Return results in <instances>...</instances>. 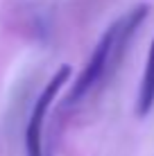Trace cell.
I'll return each instance as SVG.
<instances>
[{"instance_id": "cell-2", "label": "cell", "mask_w": 154, "mask_h": 156, "mask_svg": "<svg viewBox=\"0 0 154 156\" xmlns=\"http://www.w3.org/2000/svg\"><path fill=\"white\" fill-rule=\"evenodd\" d=\"M73 66L63 63L55 70L48 84L41 88L39 98L34 100V106L30 111V120L25 127V156H45L43 152V129H45V118L50 111L55 98L61 93V88L66 86V82H70Z\"/></svg>"}, {"instance_id": "cell-1", "label": "cell", "mask_w": 154, "mask_h": 156, "mask_svg": "<svg viewBox=\"0 0 154 156\" xmlns=\"http://www.w3.org/2000/svg\"><path fill=\"white\" fill-rule=\"evenodd\" d=\"M150 16V5L141 2L134 5L131 9L116 18L113 23L104 30V34L100 36V41L95 43L91 57H88L84 70L79 73V77L73 82L70 90L66 95V102H63V109H73V106L82 104L88 95L93 93L95 88H100L111 75L116 73V68L120 66L127 48H129L134 34L138 32V27L145 23V18Z\"/></svg>"}, {"instance_id": "cell-3", "label": "cell", "mask_w": 154, "mask_h": 156, "mask_svg": "<svg viewBox=\"0 0 154 156\" xmlns=\"http://www.w3.org/2000/svg\"><path fill=\"white\" fill-rule=\"evenodd\" d=\"M154 106V39L147 52V61H145V70L141 77L138 86V95H136V115L145 118Z\"/></svg>"}]
</instances>
